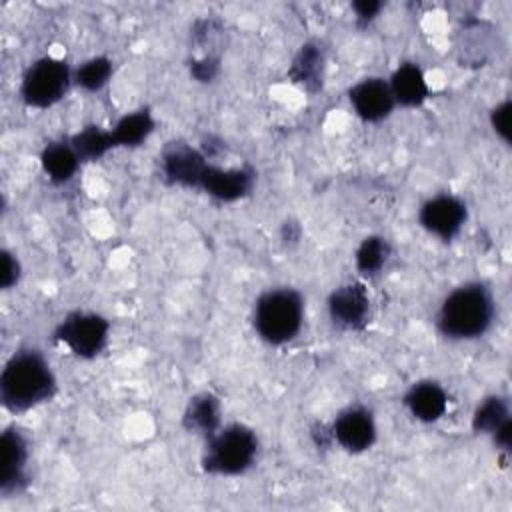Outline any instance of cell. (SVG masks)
<instances>
[{"instance_id": "obj_1", "label": "cell", "mask_w": 512, "mask_h": 512, "mask_svg": "<svg viewBox=\"0 0 512 512\" xmlns=\"http://www.w3.org/2000/svg\"><path fill=\"white\" fill-rule=\"evenodd\" d=\"M56 388V374L48 358L36 348L16 350L0 372V400L14 414L50 402Z\"/></svg>"}, {"instance_id": "obj_2", "label": "cell", "mask_w": 512, "mask_h": 512, "mask_svg": "<svg viewBox=\"0 0 512 512\" xmlns=\"http://www.w3.org/2000/svg\"><path fill=\"white\" fill-rule=\"evenodd\" d=\"M496 300L482 282H464L452 288L438 306V332L456 342L482 338L494 324Z\"/></svg>"}, {"instance_id": "obj_3", "label": "cell", "mask_w": 512, "mask_h": 512, "mask_svg": "<svg viewBox=\"0 0 512 512\" xmlns=\"http://www.w3.org/2000/svg\"><path fill=\"white\" fill-rule=\"evenodd\" d=\"M304 298L290 286L264 290L252 308V326L258 338L270 346L292 342L304 324Z\"/></svg>"}, {"instance_id": "obj_4", "label": "cell", "mask_w": 512, "mask_h": 512, "mask_svg": "<svg viewBox=\"0 0 512 512\" xmlns=\"http://www.w3.org/2000/svg\"><path fill=\"white\" fill-rule=\"evenodd\" d=\"M200 458L202 470L212 476H238L248 472L258 458L260 440L246 424L220 426L210 438L204 440Z\"/></svg>"}, {"instance_id": "obj_5", "label": "cell", "mask_w": 512, "mask_h": 512, "mask_svg": "<svg viewBox=\"0 0 512 512\" xmlns=\"http://www.w3.org/2000/svg\"><path fill=\"white\" fill-rule=\"evenodd\" d=\"M74 84V70L56 56H42L34 60L20 82V98L30 108H50L58 104Z\"/></svg>"}, {"instance_id": "obj_6", "label": "cell", "mask_w": 512, "mask_h": 512, "mask_svg": "<svg viewBox=\"0 0 512 512\" xmlns=\"http://www.w3.org/2000/svg\"><path fill=\"white\" fill-rule=\"evenodd\" d=\"M54 340L72 356L92 360L108 346L110 322L92 310H72L54 328Z\"/></svg>"}, {"instance_id": "obj_7", "label": "cell", "mask_w": 512, "mask_h": 512, "mask_svg": "<svg viewBox=\"0 0 512 512\" xmlns=\"http://www.w3.org/2000/svg\"><path fill=\"white\" fill-rule=\"evenodd\" d=\"M330 434L332 442L338 444L344 452L362 454L374 446L378 428L374 414L366 406L352 404L336 414L330 424Z\"/></svg>"}, {"instance_id": "obj_8", "label": "cell", "mask_w": 512, "mask_h": 512, "mask_svg": "<svg viewBox=\"0 0 512 512\" xmlns=\"http://www.w3.org/2000/svg\"><path fill=\"white\" fill-rule=\"evenodd\" d=\"M326 310L336 328L364 330L370 322V294L362 282H344L330 292Z\"/></svg>"}, {"instance_id": "obj_9", "label": "cell", "mask_w": 512, "mask_h": 512, "mask_svg": "<svg viewBox=\"0 0 512 512\" xmlns=\"http://www.w3.org/2000/svg\"><path fill=\"white\" fill-rule=\"evenodd\" d=\"M468 220V208L464 200L454 194H436L428 198L418 210L420 226L438 240L456 238Z\"/></svg>"}, {"instance_id": "obj_10", "label": "cell", "mask_w": 512, "mask_h": 512, "mask_svg": "<svg viewBox=\"0 0 512 512\" xmlns=\"http://www.w3.org/2000/svg\"><path fill=\"white\" fill-rule=\"evenodd\" d=\"M212 162L202 152L184 142H174L160 156V170L166 182L182 188H200L202 178Z\"/></svg>"}, {"instance_id": "obj_11", "label": "cell", "mask_w": 512, "mask_h": 512, "mask_svg": "<svg viewBox=\"0 0 512 512\" xmlns=\"http://www.w3.org/2000/svg\"><path fill=\"white\" fill-rule=\"evenodd\" d=\"M2 460H0V492L10 496L18 494L28 484V462H30V442L26 434L10 426L0 438Z\"/></svg>"}, {"instance_id": "obj_12", "label": "cell", "mask_w": 512, "mask_h": 512, "mask_svg": "<svg viewBox=\"0 0 512 512\" xmlns=\"http://www.w3.org/2000/svg\"><path fill=\"white\" fill-rule=\"evenodd\" d=\"M348 102L354 114L364 122H382L396 108L388 80L380 76H368L358 80L348 90Z\"/></svg>"}, {"instance_id": "obj_13", "label": "cell", "mask_w": 512, "mask_h": 512, "mask_svg": "<svg viewBox=\"0 0 512 512\" xmlns=\"http://www.w3.org/2000/svg\"><path fill=\"white\" fill-rule=\"evenodd\" d=\"M254 182H256V174L248 166L222 168V166L210 164L202 178L200 190H204L210 198L218 202H236L250 194V190L254 188Z\"/></svg>"}, {"instance_id": "obj_14", "label": "cell", "mask_w": 512, "mask_h": 512, "mask_svg": "<svg viewBox=\"0 0 512 512\" xmlns=\"http://www.w3.org/2000/svg\"><path fill=\"white\" fill-rule=\"evenodd\" d=\"M402 404L414 420L432 424L444 418L448 410V392L436 380H418L404 392Z\"/></svg>"}, {"instance_id": "obj_15", "label": "cell", "mask_w": 512, "mask_h": 512, "mask_svg": "<svg viewBox=\"0 0 512 512\" xmlns=\"http://www.w3.org/2000/svg\"><path fill=\"white\" fill-rule=\"evenodd\" d=\"M388 86L396 106L402 108H418L428 100L430 94L426 74L416 62L398 64L392 76L388 78Z\"/></svg>"}, {"instance_id": "obj_16", "label": "cell", "mask_w": 512, "mask_h": 512, "mask_svg": "<svg viewBox=\"0 0 512 512\" xmlns=\"http://www.w3.org/2000/svg\"><path fill=\"white\" fill-rule=\"evenodd\" d=\"M182 426L200 438H210L222 426V408L216 394L204 390L194 394L184 412H182Z\"/></svg>"}, {"instance_id": "obj_17", "label": "cell", "mask_w": 512, "mask_h": 512, "mask_svg": "<svg viewBox=\"0 0 512 512\" xmlns=\"http://www.w3.org/2000/svg\"><path fill=\"white\" fill-rule=\"evenodd\" d=\"M324 68H326L324 48L318 42H306L296 52L288 68V78L294 84H298L302 90L314 94L322 88Z\"/></svg>"}, {"instance_id": "obj_18", "label": "cell", "mask_w": 512, "mask_h": 512, "mask_svg": "<svg viewBox=\"0 0 512 512\" xmlns=\"http://www.w3.org/2000/svg\"><path fill=\"white\" fill-rule=\"evenodd\" d=\"M80 164L82 160L70 140L50 142L40 154V166L46 178L54 184H68L76 176Z\"/></svg>"}, {"instance_id": "obj_19", "label": "cell", "mask_w": 512, "mask_h": 512, "mask_svg": "<svg viewBox=\"0 0 512 512\" xmlns=\"http://www.w3.org/2000/svg\"><path fill=\"white\" fill-rule=\"evenodd\" d=\"M156 128V120L148 108L126 112L110 128L116 148H138L144 144Z\"/></svg>"}, {"instance_id": "obj_20", "label": "cell", "mask_w": 512, "mask_h": 512, "mask_svg": "<svg viewBox=\"0 0 512 512\" xmlns=\"http://www.w3.org/2000/svg\"><path fill=\"white\" fill-rule=\"evenodd\" d=\"M68 140H70V144L74 146V150L78 152V156H80L82 162L100 160V158H104L110 150L116 148L114 138H112V132H110V130H104V128H100V126H96V124L84 126L82 130H78L76 134H72Z\"/></svg>"}, {"instance_id": "obj_21", "label": "cell", "mask_w": 512, "mask_h": 512, "mask_svg": "<svg viewBox=\"0 0 512 512\" xmlns=\"http://www.w3.org/2000/svg\"><path fill=\"white\" fill-rule=\"evenodd\" d=\"M390 254V242L380 234H370L358 244L354 252V266L362 276H376L388 264Z\"/></svg>"}, {"instance_id": "obj_22", "label": "cell", "mask_w": 512, "mask_h": 512, "mask_svg": "<svg viewBox=\"0 0 512 512\" xmlns=\"http://www.w3.org/2000/svg\"><path fill=\"white\" fill-rule=\"evenodd\" d=\"M510 420L508 400L500 394L486 396L472 412V430L492 436L504 422Z\"/></svg>"}, {"instance_id": "obj_23", "label": "cell", "mask_w": 512, "mask_h": 512, "mask_svg": "<svg viewBox=\"0 0 512 512\" xmlns=\"http://www.w3.org/2000/svg\"><path fill=\"white\" fill-rule=\"evenodd\" d=\"M114 66L108 56H92L74 70V84L84 92H100L112 78Z\"/></svg>"}, {"instance_id": "obj_24", "label": "cell", "mask_w": 512, "mask_h": 512, "mask_svg": "<svg viewBox=\"0 0 512 512\" xmlns=\"http://www.w3.org/2000/svg\"><path fill=\"white\" fill-rule=\"evenodd\" d=\"M220 72V58L214 54H202L190 62V74L198 82H212Z\"/></svg>"}, {"instance_id": "obj_25", "label": "cell", "mask_w": 512, "mask_h": 512, "mask_svg": "<svg viewBox=\"0 0 512 512\" xmlns=\"http://www.w3.org/2000/svg\"><path fill=\"white\" fill-rule=\"evenodd\" d=\"M510 100H502L490 110V126L502 142H510Z\"/></svg>"}, {"instance_id": "obj_26", "label": "cell", "mask_w": 512, "mask_h": 512, "mask_svg": "<svg viewBox=\"0 0 512 512\" xmlns=\"http://www.w3.org/2000/svg\"><path fill=\"white\" fill-rule=\"evenodd\" d=\"M20 262L10 250H2V272H0V284L4 290H10L20 280Z\"/></svg>"}, {"instance_id": "obj_27", "label": "cell", "mask_w": 512, "mask_h": 512, "mask_svg": "<svg viewBox=\"0 0 512 512\" xmlns=\"http://www.w3.org/2000/svg\"><path fill=\"white\" fill-rule=\"evenodd\" d=\"M352 10L356 14V20L360 24H370L378 12L382 10V2H376V0H358V2H352Z\"/></svg>"}, {"instance_id": "obj_28", "label": "cell", "mask_w": 512, "mask_h": 512, "mask_svg": "<svg viewBox=\"0 0 512 512\" xmlns=\"http://www.w3.org/2000/svg\"><path fill=\"white\" fill-rule=\"evenodd\" d=\"M492 442L500 448V450H510V444H512V418L508 422H504L492 436Z\"/></svg>"}]
</instances>
